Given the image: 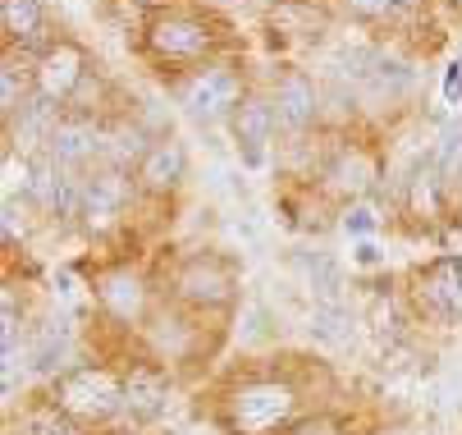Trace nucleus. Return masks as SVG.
I'll return each mask as SVG.
<instances>
[{"mask_svg": "<svg viewBox=\"0 0 462 435\" xmlns=\"http://www.w3.org/2000/svg\"><path fill=\"white\" fill-rule=\"evenodd\" d=\"M216 46H220V32L207 14L197 10H183V5H156L143 23V51L165 69H197L216 60Z\"/></svg>", "mask_w": 462, "mask_h": 435, "instance_id": "nucleus-1", "label": "nucleus"}, {"mask_svg": "<svg viewBox=\"0 0 462 435\" xmlns=\"http://www.w3.org/2000/svg\"><path fill=\"white\" fill-rule=\"evenodd\" d=\"M247 79L243 69L234 65V60H207V65H197V69H183L179 83H174V97L179 106L197 119V124H229L234 110L247 101Z\"/></svg>", "mask_w": 462, "mask_h": 435, "instance_id": "nucleus-2", "label": "nucleus"}, {"mask_svg": "<svg viewBox=\"0 0 462 435\" xmlns=\"http://www.w3.org/2000/svg\"><path fill=\"white\" fill-rule=\"evenodd\" d=\"M60 170H74V174H92L97 165L110 161V134H106V124L92 119V115H74V110H64L60 124L51 129L46 147H42Z\"/></svg>", "mask_w": 462, "mask_h": 435, "instance_id": "nucleus-3", "label": "nucleus"}, {"mask_svg": "<svg viewBox=\"0 0 462 435\" xmlns=\"http://www.w3.org/2000/svg\"><path fill=\"white\" fill-rule=\"evenodd\" d=\"M134 193H143L138 189V174H128L124 165H97L88 179H83V225L92 229V234H106V229H115L124 216H128V207H134Z\"/></svg>", "mask_w": 462, "mask_h": 435, "instance_id": "nucleus-4", "label": "nucleus"}, {"mask_svg": "<svg viewBox=\"0 0 462 435\" xmlns=\"http://www.w3.org/2000/svg\"><path fill=\"white\" fill-rule=\"evenodd\" d=\"M60 408L79 421H106L124 412V381L106 366H79L60 381Z\"/></svg>", "mask_w": 462, "mask_h": 435, "instance_id": "nucleus-5", "label": "nucleus"}, {"mask_svg": "<svg viewBox=\"0 0 462 435\" xmlns=\"http://www.w3.org/2000/svg\"><path fill=\"white\" fill-rule=\"evenodd\" d=\"M37 97L60 106V110H69V101L79 97V88L88 83L92 65H88V51L74 42V37H60L55 46H46L37 55Z\"/></svg>", "mask_w": 462, "mask_h": 435, "instance_id": "nucleus-6", "label": "nucleus"}, {"mask_svg": "<svg viewBox=\"0 0 462 435\" xmlns=\"http://www.w3.org/2000/svg\"><path fill=\"white\" fill-rule=\"evenodd\" d=\"M316 179H320V189L339 193L348 202H362L375 189V179H380V156L366 143H339V147H329L320 156Z\"/></svg>", "mask_w": 462, "mask_h": 435, "instance_id": "nucleus-7", "label": "nucleus"}, {"mask_svg": "<svg viewBox=\"0 0 462 435\" xmlns=\"http://www.w3.org/2000/svg\"><path fill=\"white\" fill-rule=\"evenodd\" d=\"M293 390L280 385V381H256V385H243L234 399H229V421L238 426V435H266L275 430L280 421L293 417Z\"/></svg>", "mask_w": 462, "mask_h": 435, "instance_id": "nucleus-8", "label": "nucleus"}, {"mask_svg": "<svg viewBox=\"0 0 462 435\" xmlns=\"http://www.w3.org/2000/svg\"><path fill=\"white\" fill-rule=\"evenodd\" d=\"M174 289H179V298L192 302V307H225V302L234 298V289H238V275H234V266H229L220 253H192V257L179 266Z\"/></svg>", "mask_w": 462, "mask_h": 435, "instance_id": "nucleus-9", "label": "nucleus"}, {"mask_svg": "<svg viewBox=\"0 0 462 435\" xmlns=\"http://www.w3.org/2000/svg\"><path fill=\"white\" fill-rule=\"evenodd\" d=\"M229 134H234V147H238L243 165H266V156L275 152V134H280V119H275L271 97L247 92V101L229 119Z\"/></svg>", "mask_w": 462, "mask_h": 435, "instance_id": "nucleus-10", "label": "nucleus"}, {"mask_svg": "<svg viewBox=\"0 0 462 435\" xmlns=\"http://www.w3.org/2000/svg\"><path fill=\"white\" fill-rule=\"evenodd\" d=\"M271 106H275V119H280V134H289V138H307L320 119V92L302 69H284L275 79Z\"/></svg>", "mask_w": 462, "mask_h": 435, "instance_id": "nucleus-11", "label": "nucleus"}, {"mask_svg": "<svg viewBox=\"0 0 462 435\" xmlns=\"http://www.w3.org/2000/svg\"><path fill=\"white\" fill-rule=\"evenodd\" d=\"M134 174H138V189L147 198H170V193H179V183L188 179V147L174 134H161V138H152V147L143 152Z\"/></svg>", "mask_w": 462, "mask_h": 435, "instance_id": "nucleus-12", "label": "nucleus"}, {"mask_svg": "<svg viewBox=\"0 0 462 435\" xmlns=\"http://www.w3.org/2000/svg\"><path fill=\"white\" fill-rule=\"evenodd\" d=\"M0 28H5V42L10 51H23V55H42L46 46H55L60 37L51 32V14L42 0H0Z\"/></svg>", "mask_w": 462, "mask_h": 435, "instance_id": "nucleus-13", "label": "nucleus"}, {"mask_svg": "<svg viewBox=\"0 0 462 435\" xmlns=\"http://www.w3.org/2000/svg\"><path fill=\"white\" fill-rule=\"evenodd\" d=\"M97 302L106 307V312L115 321H138L147 312V284L134 266H119V271H106L97 284H92Z\"/></svg>", "mask_w": 462, "mask_h": 435, "instance_id": "nucleus-14", "label": "nucleus"}, {"mask_svg": "<svg viewBox=\"0 0 462 435\" xmlns=\"http://www.w3.org/2000/svg\"><path fill=\"white\" fill-rule=\"evenodd\" d=\"M421 302L430 307L435 317H462V262L444 257L421 275Z\"/></svg>", "mask_w": 462, "mask_h": 435, "instance_id": "nucleus-15", "label": "nucleus"}, {"mask_svg": "<svg viewBox=\"0 0 462 435\" xmlns=\"http://www.w3.org/2000/svg\"><path fill=\"white\" fill-rule=\"evenodd\" d=\"M37 60L23 51H5V65H0V115L14 119L32 97H37Z\"/></svg>", "mask_w": 462, "mask_h": 435, "instance_id": "nucleus-16", "label": "nucleus"}, {"mask_svg": "<svg viewBox=\"0 0 462 435\" xmlns=\"http://www.w3.org/2000/svg\"><path fill=\"white\" fill-rule=\"evenodd\" d=\"M165 399H170V385H165L161 371H152V366H138L134 376L124 381V412L134 417V421L161 417L165 412Z\"/></svg>", "mask_w": 462, "mask_h": 435, "instance_id": "nucleus-17", "label": "nucleus"}, {"mask_svg": "<svg viewBox=\"0 0 462 435\" xmlns=\"http://www.w3.org/2000/svg\"><path fill=\"white\" fill-rule=\"evenodd\" d=\"M266 19L284 37H311V32H320L325 10H320V0H280V5H271Z\"/></svg>", "mask_w": 462, "mask_h": 435, "instance_id": "nucleus-18", "label": "nucleus"}, {"mask_svg": "<svg viewBox=\"0 0 462 435\" xmlns=\"http://www.w3.org/2000/svg\"><path fill=\"white\" fill-rule=\"evenodd\" d=\"M37 211H42V207H37L32 198H5V220H0V225H5V243H10V247L32 234V216H37Z\"/></svg>", "mask_w": 462, "mask_h": 435, "instance_id": "nucleus-19", "label": "nucleus"}, {"mask_svg": "<svg viewBox=\"0 0 462 435\" xmlns=\"http://www.w3.org/2000/svg\"><path fill=\"white\" fill-rule=\"evenodd\" d=\"M408 5V0H339V10L357 23H384Z\"/></svg>", "mask_w": 462, "mask_h": 435, "instance_id": "nucleus-20", "label": "nucleus"}, {"mask_svg": "<svg viewBox=\"0 0 462 435\" xmlns=\"http://www.w3.org/2000/svg\"><path fill=\"white\" fill-rule=\"evenodd\" d=\"M344 229L353 234V238H366V234H375L380 229V211L362 198V202H348L344 207Z\"/></svg>", "mask_w": 462, "mask_h": 435, "instance_id": "nucleus-21", "label": "nucleus"}, {"mask_svg": "<svg viewBox=\"0 0 462 435\" xmlns=\"http://www.w3.org/2000/svg\"><path fill=\"white\" fill-rule=\"evenodd\" d=\"M64 408H55V412H32V417H23V435H79L74 426H69V417H60Z\"/></svg>", "mask_w": 462, "mask_h": 435, "instance_id": "nucleus-22", "label": "nucleus"}, {"mask_svg": "<svg viewBox=\"0 0 462 435\" xmlns=\"http://www.w3.org/2000/svg\"><path fill=\"white\" fill-rule=\"evenodd\" d=\"M293 435H335V421H325V417H311V421H302Z\"/></svg>", "mask_w": 462, "mask_h": 435, "instance_id": "nucleus-23", "label": "nucleus"}, {"mask_svg": "<svg viewBox=\"0 0 462 435\" xmlns=\"http://www.w3.org/2000/svg\"><path fill=\"white\" fill-rule=\"evenodd\" d=\"M357 266H380V257H375V243H357Z\"/></svg>", "mask_w": 462, "mask_h": 435, "instance_id": "nucleus-24", "label": "nucleus"}, {"mask_svg": "<svg viewBox=\"0 0 462 435\" xmlns=\"http://www.w3.org/2000/svg\"><path fill=\"white\" fill-rule=\"evenodd\" d=\"M174 435H220L216 426H207V421H188V426H179Z\"/></svg>", "mask_w": 462, "mask_h": 435, "instance_id": "nucleus-25", "label": "nucleus"}]
</instances>
